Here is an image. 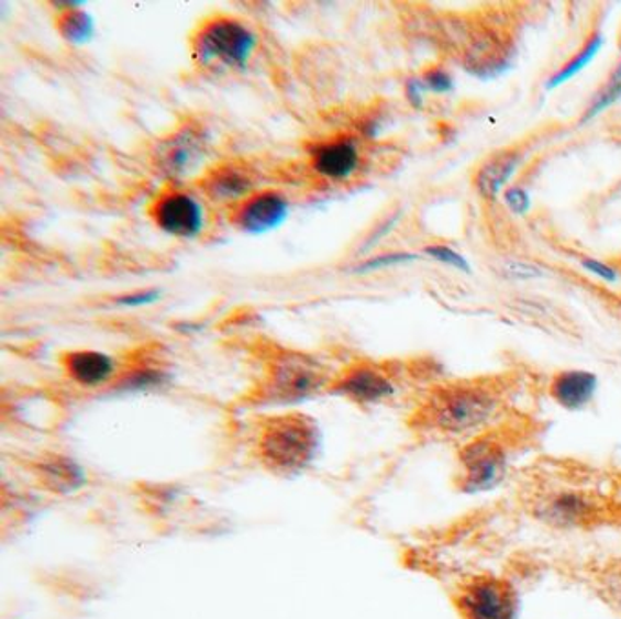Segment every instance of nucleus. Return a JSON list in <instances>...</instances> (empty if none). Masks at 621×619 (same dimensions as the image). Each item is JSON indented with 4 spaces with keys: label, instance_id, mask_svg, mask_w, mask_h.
Here are the masks:
<instances>
[{
    "label": "nucleus",
    "instance_id": "9b49d317",
    "mask_svg": "<svg viewBox=\"0 0 621 619\" xmlns=\"http://www.w3.org/2000/svg\"><path fill=\"white\" fill-rule=\"evenodd\" d=\"M359 163L362 155L352 139H330L313 144L310 148V166L313 172L334 183L351 179L359 168Z\"/></svg>",
    "mask_w": 621,
    "mask_h": 619
},
{
    "label": "nucleus",
    "instance_id": "a211bd4d",
    "mask_svg": "<svg viewBox=\"0 0 621 619\" xmlns=\"http://www.w3.org/2000/svg\"><path fill=\"white\" fill-rule=\"evenodd\" d=\"M601 46H603V37H601V35H596V37L590 38L589 44L579 52L578 57H574L570 63L565 64V66L559 69L558 74L551 77V80L547 82L548 90H554V88H558L563 82H567L568 79H573L574 75L579 74V71L598 55Z\"/></svg>",
    "mask_w": 621,
    "mask_h": 619
},
{
    "label": "nucleus",
    "instance_id": "412c9836",
    "mask_svg": "<svg viewBox=\"0 0 621 619\" xmlns=\"http://www.w3.org/2000/svg\"><path fill=\"white\" fill-rule=\"evenodd\" d=\"M501 274L510 279H534V277L543 276V272L537 266L529 265L523 261H504Z\"/></svg>",
    "mask_w": 621,
    "mask_h": 619
},
{
    "label": "nucleus",
    "instance_id": "f257e3e1",
    "mask_svg": "<svg viewBox=\"0 0 621 619\" xmlns=\"http://www.w3.org/2000/svg\"><path fill=\"white\" fill-rule=\"evenodd\" d=\"M318 424L303 413H285L266 421L257 440V451L274 471L296 472L310 465L319 449Z\"/></svg>",
    "mask_w": 621,
    "mask_h": 619
},
{
    "label": "nucleus",
    "instance_id": "f03ea898",
    "mask_svg": "<svg viewBox=\"0 0 621 619\" xmlns=\"http://www.w3.org/2000/svg\"><path fill=\"white\" fill-rule=\"evenodd\" d=\"M257 35L234 16L218 15L202 22L191 37V57L204 69H237L248 64Z\"/></svg>",
    "mask_w": 621,
    "mask_h": 619
},
{
    "label": "nucleus",
    "instance_id": "aec40b11",
    "mask_svg": "<svg viewBox=\"0 0 621 619\" xmlns=\"http://www.w3.org/2000/svg\"><path fill=\"white\" fill-rule=\"evenodd\" d=\"M421 85L429 91L434 93H448L454 88L451 75L443 71V69H431L421 77Z\"/></svg>",
    "mask_w": 621,
    "mask_h": 619
},
{
    "label": "nucleus",
    "instance_id": "f3484780",
    "mask_svg": "<svg viewBox=\"0 0 621 619\" xmlns=\"http://www.w3.org/2000/svg\"><path fill=\"white\" fill-rule=\"evenodd\" d=\"M590 513V504L579 494H562L547 507V516L556 523H578Z\"/></svg>",
    "mask_w": 621,
    "mask_h": 619
},
{
    "label": "nucleus",
    "instance_id": "a878e982",
    "mask_svg": "<svg viewBox=\"0 0 621 619\" xmlns=\"http://www.w3.org/2000/svg\"><path fill=\"white\" fill-rule=\"evenodd\" d=\"M581 266H584L585 270L592 272L596 276L601 277L603 281L614 283L618 279L617 270H612L611 266L603 265L600 261L584 259L581 261Z\"/></svg>",
    "mask_w": 621,
    "mask_h": 619
},
{
    "label": "nucleus",
    "instance_id": "4be33fe9",
    "mask_svg": "<svg viewBox=\"0 0 621 619\" xmlns=\"http://www.w3.org/2000/svg\"><path fill=\"white\" fill-rule=\"evenodd\" d=\"M426 254L434 257V259L445 263V265L454 266L457 270L470 272V266H468L467 259L463 255L457 254L454 250L448 248V246H429L425 250Z\"/></svg>",
    "mask_w": 621,
    "mask_h": 619
},
{
    "label": "nucleus",
    "instance_id": "6ab92c4d",
    "mask_svg": "<svg viewBox=\"0 0 621 619\" xmlns=\"http://www.w3.org/2000/svg\"><path fill=\"white\" fill-rule=\"evenodd\" d=\"M621 99V63L618 64V68L614 69V74L611 75V79L603 86V90L598 93L592 107L585 113L584 122L589 121L592 117L598 115V113L603 112L607 108L612 107L614 102Z\"/></svg>",
    "mask_w": 621,
    "mask_h": 619
},
{
    "label": "nucleus",
    "instance_id": "9d476101",
    "mask_svg": "<svg viewBox=\"0 0 621 619\" xmlns=\"http://www.w3.org/2000/svg\"><path fill=\"white\" fill-rule=\"evenodd\" d=\"M290 215V201L276 190L255 191L234 207L232 223L243 232L259 235L282 226Z\"/></svg>",
    "mask_w": 621,
    "mask_h": 619
},
{
    "label": "nucleus",
    "instance_id": "5701e85b",
    "mask_svg": "<svg viewBox=\"0 0 621 619\" xmlns=\"http://www.w3.org/2000/svg\"><path fill=\"white\" fill-rule=\"evenodd\" d=\"M160 291L159 290H141L133 291V294H126V296L119 297L118 302L121 307L126 308H141L148 307V305H154V302L159 301Z\"/></svg>",
    "mask_w": 621,
    "mask_h": 619
},
{
    "label": "nucleus",
    "instance_id": "dca6fc26",
    "mask_svg": "<svg viewBox=\"0 0 621 619\" xmlns=\"http://www.w3.org/2000/svg\"><path fill=\"white\" fill-rule=\"evenodd\" d=\"M79 4L71 5L68 10H64L60 13L59 27L60 35L66 38L68 43L71 44H85L90 41L91 35H93V30H96V24H93V19H91L86 11L77 8Z\"/></svg>",
    "mask_w": 621,
    "mask_h": 619
},
{
    "label": "nucleus",
    "instance_id": "20e7f679",
    "mask_svg": "<svg viewBox=\"0 0 621 619\" xmlns=\"http://www.w3.org/2000/svg\"><path fill=\"white\" fill-rule=\"evenodd\" d=\"M210 135L207 128L197 122H187L174 128L155 143L152 150V166L155 174L170 185L204 174L210 157Z\"/></svg>",
    "mask_w": 621,
    "mask_h": 619
},
{
    "label": "nucleus",
    "instance_id": "b1692460",
    "mask_svg": "<svg viewBox=\"0 0 621 619\" xmlns=\"http://www.w3.org/2000/svg\"><path fill=\"white\" fill-rule=\"evenodd\" d=\"M504 202L514 213H525L531 208V197L520 186H514V188L504 191Z\"/></svg>",
    "mask_w": 621,
    "mask_h": 619
},
{
    "label": "nucleus",
    "instance_id": "0eeeda50",
    "mask_svg": "<svg viewBox=\"0 0 621 619\" xmlns=\"http://www.w3.org/2000/svg\"><path fill=\"white\" fill-rule=\"evenodd\" d=\"M149 218L160 232L176 239H196L207 228L202 202L188 191L170 186L149 205Z\"/></svg>",
    "mask_w": 621,
    "mask_h": 619
},
{
    "label": "nucleus",
    "instance_id": "6e6552de",
    "mask_svg": "<svg viewBox=\"0 0 621 619\" xmlns=\"http://www.w3.org/2000/svg\"><path fill=\"white\" fill-rule=\"evenodd\" d=\"M459 461L463 466V493H487L503 479L507 455L496 440L479 438L470 441L459 454Z\"/></svg>",
    "mask_w": 621,
    "mask_h": 619
},
{
    "label": "nucleus",
    "instance_id": "7ed1b4c3",
    "mask_svg": "<svg viewBox=\"0 0 621 619\" xmlns=\"http://www.w3.org/2000/svg\"><path fill=\"white\" fill-rule=\"evenodd\" d=\"M498 402L495 390L484 385H452L431 397L425 416L435 429L463 434L489 423Z\"/></svg>",
    "mask_w": 621,
    "mask_h": 619
},
{
    "label": "nucleus",
    "instance_id": "ddd939ff",
    "mask_svg": "<svg viewBox=\"0 0 621 619\" xmlns=\"http://www.w3.org/2000/svg\"><path fill=\"white\" fill-rule=\"evenodd\" d=\"M64 368L82 387H101L115 374V361L97 350H77L64 357Z\"/></svg>",
    "mask_w": 621,
    "mask_h": 619
},
{
    "label": "nucleus",
    "instance_id": "bb28decb",
    "mask_svg": "<svg viewBox=\"0 0 621 619\" xmlns=\"http://www.w3.org/2000/svg\"><path fill=\"white\" fill-rule=\"evenodd\" d=\"M423 85H421V79H412L409 80V85H407V97H409V101L412 102V107L421 108L423 104Z\"/></svg>",
    "mask_w": 621,
    "mask_h": 619
},
{
    "label": "nucleus",
    "instance_id": "1a4fd4ad",
    "mask_svg": "<svg viewBox=\"0 0 621 619\" xmlns=\"http://www.w3.org/2000/svg\"><path fill=\"white\" fill-rule=\"evenodd\" d=\"M259 179L254 168L241 163H223L208 168L201 177V190L210 201L219 205H241L254 196Z\"/></svg>",
    "mask_w": 621,
    "mask_h": 619
},
{
    "label": "nucleus",
    "instance_id": "4468645a",
    "mask_svg": "<svg viewBox=\"0 0 621 619\" xmlns=\"http://www.w3.org/2000/svg\"><path fill=\"white\" fill-rule=\"evenodd\" d=\"M598 388V377L590 372L567 371L554 377L551 396L567 410H579L589 405Z\"/></svg>",
    "mask_w": 621,
    "mask_h": 619
},
{
    "label": "nucleus",
    "instance_id": "39448f33",
    "mask_svg": "<svg viewBox=\"0 0 621 619\" xmlns=\"http://www.w3.org/2000/svg\"><path fill=\"white\" fill-rule=\"evenodd\" d=\"M326 382L323 366L309 355H281L268 371L265 393L274 401H301L321 390Z\"/></svg>",
    "mask_w": 621,
    "mask_h": 619
},
{
    "label": "nucleus",
    "instance_id": "2eb2a0df",
    "mask_svg": "<svg viewBox=\"0 0 621 619\" xmlns=\"http://www.w3.org/2000/svg\"><path fill=\"white\" fill-rule=\"evenodd\" d=\"M518 161L520 157L515 154H501L492 157L484 168L479 169L478 177H476L479 194L487 199L498 196V191L510 179V175L514 174Z\"/></svg>",
    "mask_w": 621,
    "mask_h": 619
},
{
    "label": "nucleus",
    "instance_id": "f8f14e48",
    "mask_svg": "<svg viewBox=\"0 0 621 619\" xmlns=\"http://www.w3.org/2000/svg\"><path fill=\"white\" fill-rule=\"evenodd\" d=\"M335 390L356 402H377L393 394V383L374 366H356L335 383Z\"/></svg>",
    "mask_w": 621,
    "mask_h": 619
},
{
    "label": "nucleus",
    "instance_id": "423d86ee",
    "mask_svg": "<svg viewBox=\"0 0 621 619\" xmlns=\"http://www.w3.org/2000/svg\"><path fill=\"white\" fill-rule=\"evenodd\" d=\"M457 612L463 619H515L518 593L495 576H478L459 587Z\"/></svg>",
    "mask_w": 621,
    "mask_h": 619
},
{
    "label": "nucleus",
    "instance_id": "393cba45",
    "mask_svg": "<svg viewBox=\"0 0 621 619\" xmlns=\"http://www.w3.org/2000/svg\"><path fill=\"white\" fill-rule=\"evenodd\" d=\"M415 259V255L412 254H387L379 255V257H374V259L367 261L359 266V272H370L379 270V268H385V266L399 265V263H404V261Z\"/></svg>",
    "mask_w": 621,
    "mask_h": 619
}]
</instances>
